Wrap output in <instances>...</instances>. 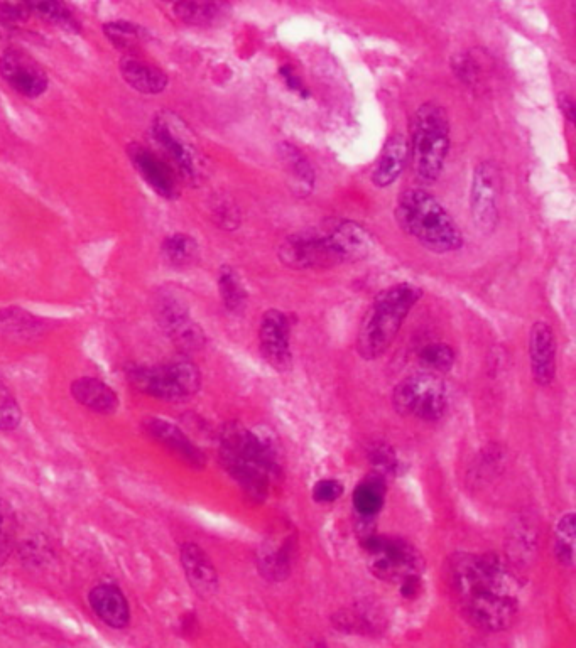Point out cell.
<instances>
[{"instance_id": "44dd1931", "label": "cell", "mask_w": 576, "mask_h": 648, "mask_svg": "<svg viewBox=\"0 0 576 648\" xmlns=\"http://www.w3.org/2000/svg\"><path fill=\"white\" fill-rule=\"evenodd\" d=\"M71 395L78 404L100 416H112L119 409V395L98 378H77L71 384Z\"/></svg>"}, {"instance_id": "ac0fdd59", "label": "cell", "mask_w": 576, "mask_h": 648, "mask_svg": "<svg viewBox=\"0 0 576 648\" xmlns=\"http://www.w3.org/2000/svg\"><path fill=\"white\" fill-rule=\"evenodd\" d=\"M180 561L191 589L200 598H212L218 591V573L202 547L185 542L180 547Z\"/></svg>"}, {"instance_id": "d590c367", "label": "cell", "mask_w": 576, "mask_h": 648, "mask_svg": "<svg viewBox=\"0 0 576 648\" xmlns=\"http://www.w3.org/2000/svg\"><path fill=\"white\" fill-rule=\"evenodd\" d=\"M311 495H313V500L321 505L335 503L343 495V485L333 478H325V480L316 481Z\"/></svg>"}, {"instance_id": "f35d334b", "label": "cell", "mask_w": 576, "mask_h": 648, "mask_svg": "<svg viewBox=\"0 0 576 648\" xmlns=\"http://www.w3.org/2000/svg\"><path fill=\"white\" fill-rule=\"evenodd\" d=\"M281 76H283L286 85H288L293 92L299 93L301 97H308V92H306L303 83H301V80L296 76V73H294L291 66H283V68H281Z\"/></svg>"}, {"instance_id": "8d00e7d4", "label": "cell", "mask_w": 576, "mask_h": 648, "mask_svg": "<svg viewBox=\"0 0 576 648\" xmlns=\"http://www.w3.org/2000/svg\"><path fill=\"white\" fill-rule=\"evenodd\" d=\"M29 4H0V19L7 22L26 21L31 16Z\"/></svg>"}, {"instance_id": "5b68a950", "label": "cell", "mask_w": 576, "mask_h": 648, "mask_svg": "<svg viewBox=\"0 0 576 648\" xmlns=\"http://www.w3.org/2000/svg\"><path fill=\"white\" fill-rule=\"evenodd\" d=\"M423 297L416 284H396L375 297L369 313L365 314L359 336L357 351L364 360H377L391 348L397 333L403 328L404 319Z\"/></svg>"}, {"instance_id": "8fae6325", "label": "cell", "mask_w": 576, "mask_h": 648, "mask_svg": "<svg viewBox=\"0 0 576 648\" xmlns=\"http://www.w3.org/2000/svg\"><path fill=\"white\" fill-rule=\"evenodd\" d=\"M502 174L492 161L479 162L473 171L470 189V213L480 233H494L499 225Z\"/></svg>"}, {"instance_id": "ab89813d", "label": "cell", "mask_w": 576, "mask_h": 648, "mask_svg": "<svg viewBox=\"0 0 576 648\" xmlns=\"http://www.w3.org/2000/svg\"><path fill=\"white\" fill-rule=\"evenodd\" d=\"M560 105L563 114H565L566 119H568V122H573V120H575V103H573V100H571L568 95H565V93H561Z\"/></svg>"}, {"instance_id": "7a4b0ae2", "label": "cell", "mask_w": 576, "mask_h": 648, "mask_svg": "<svg viewBox=\"0 0 576 648\" xmlns=\"http://www.w3.org/2000/svg\"><path fill=\"white\" fill-rule=\"evenodd\" d=\"M218 454L223 468L252 503L266 500L272 481L283 471L278 441L266 429L254 431L239 422H229L220 432Z\"/></svg>"}, {"instance_id": "4dcf8cb0", "label": "cell", "mask_w": 576, "mask_h": 648, "mask_svg": "<svg viewBox=\"0 0 576 648\" xmlns=\"http://www.w3.org/2000/svg\"><path fill=\"white\" fill-rule=\"evenodd\" d=\"M418 360L424 372L441 375L450 372L455 365V351L445 343H430L419 350Z\"/></svg>"}, {"instance_id": "74e56055", "label": "cell", "mask_w": 576, "mask_h": 648, "mask_svg": "<svg viewBox=\"0 0 576 648\" xmlns=\"http://www.w3.org/2000/svg\"><path fill=\"white\" fill-rule=\"evenodd\" d=\"M397 588L404 600H416L419 594L423 593V576H411V578L404 579L397 584Z\"/></svg>"}, {"instance_id": "603a6c76", "label": "cell", "mask_w": 576, "mask_h": 648, "mask_svg": "<svg viewBox=\"0 0 576 648\" xmlns=\"http://www.w3.org/2000/svg\"><path fill=\"white\" fill-rule=\"evenodd\" d=\"M294 540L291 535L276 544H266L257 554V569L262 578L271 583H281L288 578L293 564Z\"/></svg>"}, {"instance_id": "3957f363", "label": "cell", "mask_w": 576, "mask_h": 648, "mask_svg": "<svg viewBox=\"0 0 576 648\" xmlns=\"http://www.w3.org/2000/svg\"><path fill=\"white\" fill-rule=\"evenodd\" d=\"M372 247L374 240L362 225L342 222L328 232L294 233L281 245L279 259L294 270L330 269L365 259Z\"/></svg>"}, {"instance_id": "ffe728a7", "label": "cell", "mask_w": 576, "mask_h": 648, "mask_svg": "<svg viewBox=\"0 0 576 648\" xmlns=\"http://www.w3.org/2000/svg\"><path fill=\"white\" fill-rule=\"evenodd\" d=\"M409 162V141L403 134H394L387 139L382 147L381 154L377 157L374 171H372V183L377 188H387L396 183L404 168Z\"/></svg>"}, {"instance_id": "9a60e30c", "label": "cell", "mask_w": 576, "mask_h": 648, "mask_svg": "<svg viewBox=\"0 0 576 648\" xmlns=\"http://www.w3.org/2000/svg\"><path fill=\"white\" fill-rule=\"evenodd\" d=\"M291 326L283 311L269 309L264 313L259 326V348L262 358L278 372H286L291 367Z\"/></svg>"}, {"instance_id": "cb8c5ba5", "label": "cell", "mask_w": 576, "mask_h": 648, "mask_svg": "<svg viewBox=\"0 0 576 648\" xmlns=\"http://www.w3.org/2000/svg\"><path fill=\"white\" fill-rule=\"evenodd\" d=\"M279 157L283 161L284 173L288 179L289 189L294 195L308 196L315 186V171L305 154L298 147L284 142L279 146Z\"/></svg>"}, {"instance_id": "f1b7e54d", "label": "cell", "mask_w": 576, "mask_h": 648, "mask_svg": "<svg viewBox=\"0 0 576 648\" xmlns=\"http://www.w3.org/2000/svg\"><path fill=\"white\" fill-rule=\"evenodd\" d=\"M575 513L568 512L561 517L555 530V557L561 566L575 564Z\"/></svg>"}, {"instance_id": "30bf717a", "label": "cell", "mask_w": 576, "mask_h": 648, "mask_svg": "<svg viewBox=\"0 0 576 648\" xmlns=\"http://www.w3.org/2000/svg\"><path fill=\"white\" fill-rule=\"evenodd\" d=\"M153 135L174 171L178 169L188 179L200 178L202 156L183 120L169 112H161L154 119Z\"/></svg>"}, {"instance_id": "d6986e66", "label": "cell", "mask_w": 576, "mask_h": 648, "mask_svg": "<svg viewBox=\"0 0 576 648\" xmlns=\"http://www.w3.org/2000/svg\"><path fill=\"white\" fill-rule=\"evenodd\" d=\"M88 603L93 613L104 621L105 625L115 630H122L131 623V606L115 584H97L88 594Z\"/></svg>"}, {"instance_id": "484cf974", "label": "cell", "mask_w": 576, "mask_h": 648, "mask_svg": "<svg viewBox=\"0 0 576 648\" xmlns=\"http://www.w3.org/2000/svg\"><path fill=\"white\" fill-rule=\"evenodd\" d=\"M174 16L190 26H212L222 21L230 6L220 2H180L173 7Z\"/></svg>"}, {"instance_id": "f546056e", "label": "cell", "mask_w": 576, "mask_h": 648, "mask_svg": "<svg viewBox=\"0 0 576 648\" xmlns=\"http://www.w3.org/2000/svg\"><path fill=\"white\" fill-rule=\"evenodd\" d=\"M218 291H220L225 308L229 309V311L239 313L244 309L247 292H245L240 277L237 276V272L232 267H222L220 269Z\"/></svg>"}, {"instance_id": "e0dca14e", "label": "cell", "mask_w": 576, "mask_h": 648, "mask_svg": "<svg viewBox=\"0 0 576 648\" xmlns=\"http://www.w3.org/2000/svg\"><path fill=\"white\" fill-rule=\"evenodd\" d=\"M529 360L534 382L543 387L553 384L556 375L555 331L544 321L534 323L529 333Z\"/></svg>"}, {"instance_id": "e575fe53", "label": "cell", "mask_w": 576, "mask_h": 648, "mask_svg": "<svg viewBox=\"0 0 576 648\" xmlns=\"http://www.w3.org/2000/svg\"><path fill=\"white\" fill-rule=\"evenodd\" d=\"M370 463L375 468V475L386 478V475H392L397 470V458L386 444H375L369 454Z\"/></svg>"}, {"instance_id": "60d3db41", "label": "cell", "mask_w": 576, "mask_h": 648, "mask_svg": "<svg viewBox=\"0 0 576 648\" xmlns=\"http://www.w3.org/2000/svg\"><path fill=\"white\" fill-rule=\"evenodd\" d=\"M308 648H327L323 642H313L311 645H308Z\"/></svg>"}, {"instance_id": "7402d4cb", "label": "cell", "mask_w": 576, "mask_h": 648, "mask_svg": "<svg viewBox=\"0 0 576 648\" xmlns=\"http://www.w3.org/2000/svg\"><path fill=\"white\" fill-rule=\"evenodd\" d=\"M120 73L129 87L146 95H158L168 87V75L161 68L136 58L134 54H125L122 58Z\"/></svg>"}, {"instance_id": "836d02e7", "label": "cell", "mask_w": 576, "mask_h": 648, "mask_svg": "<svg viewBox=\"0 0 576 648\" xmlns=\"http://www.w3.org/2000/svg\"><path fill=\"white\" fill-rule=\"evenodd\" d=\"M29 6H31V11L44 17L46 21L66 27V29L78 27L77 21L71 16V12L61 2H34V4H29Z\"/></svg>"}, {"instance_id": "ba28073f", "label": "cell", "mask_w": 576, "mask_h": 648, "mask_svg": "<svg viewBox=\"0 0 576 648\" xmlns=\"http://www.w3.org/2000/svg\"><path fill=\"white\" fill-rule=\"evenodd\" d=\"M362 549L372 576L384 583L399 584L411 576H423V557L408 540L386 535H364Z\"/></svg>"}, {"instance_id": "83f0119b", "label": "cell", "mask_w": 576, "mask_h": 648, "mask_svg": "<svg viewBox=\"0 0 576 648\" xmlns=\"http://www.w3.org/2000/svg\"><path fill=\"white\" fill-rule=\"evenodd\" d=\"M163 257L174 267L190 265L198 257V243L185 233H174L163 242Z\"/></svg>"}, {"instance_id": "6da1fadb", "label": "cell", "mask_w": 576, "mask_h": 648, "mask_svg": "<svg viewBox=\"0 0 576 648\" xmlns=\"http://www.w3.org/2000/svg\"><path fill=\"white\" fill-rule=\"evenodd\" d=\"M448 581L463 616L484 632H504L519 613L521 584L497 554H458L448 566Z\"/></svg>"}, {"instance_id": "d4e9b609", "label": "cell", "mask_w": 576, "mask_h": 648, "mask_svg": "<svg viewBox=\"0 0 576 648\" xmlns=\"http://www.w3.org/2000/svg\"><path fill=\"white\" fill-rule=\"evenodd\" d=\"M384 500H386V478L375 473L360 481L352 493L355 513L365 524L372 522L381 513Z\"/></svg>"}, {"instance_id": "9c48e42d", "label": "cell", "mask_w": 576, "mask_h": 648, "mask_svg": "<svg viewBox=\"0 0 576 648\" xmlns=\"http://www.w3.org/2000/svg\"><path fill=\"white\" fill-rule=\"evenodd\" d=\"M397 414L436 422L448 411V390L440 375L423 372L401 380L392 394Z\"/></svg>"}, {"instance_id": "277c9868", "label": "cell", "mask_w": 576, "mask_h": 648, "mask_svg": "<svg viewBox=\"0 0 576 648\" xmlns=\"http://www.w3.org/2000/svg\"><path fill=\"white\" fill-rule=\"evenodd\" d=\"M396 222L406 235L436 254L455 252L463 245L462 230L445 206L424 189L409 188L397 198Z\"/></svg>"}, {"instance_id": "52a82bcc", "label": "cell", "mask_w": 576, "mask_h": 648, "mask_svg": "<svg viewBox=\"0 0 576 648\" xmlns=\"http://www.w3.org/2000/svg\"><path fill=\"white\" fill-rule=\"evenodd\" d=\"M127 378L134 389L154 399L183 402L198 394L202 373L188 357L171 358L154 367H131Z\"/></svg>"}, {"instance_id": "4fadbf2b", "label": "cell", "mask_w": 576, "mask_h": 648, "mask_svg": "<svg viewBox=\"0 0 576 648\" xmlns=\"http://www.w3.org/2000/svg\"><path fill=\"white\" fill-rule=\"evenodd\" d=\"M156 318L169 338L174 341L181 351L202 350L205 345V333L202 328L190 318L188 309L180 299L173 296H163L156 306Z\"/></svg>"}, {"instance_id": "d6a6232c", "label": "cell", "mask_w": 576, "mask_h": 648, "mask_svg": "<svg viewBox=\"0 0 576 648\" xmlns=\"http://www.w3.org/2000/svg\"><path fill=\"white\" fill-rule=\"evenodd\" d=\"M21 421V405L6 382L0 378V432L14 431L21 426Z\"/></svg>"}, {"instance_id": "5bb4252c", "label": "cell", "mask_w": 576, "mask_h": 648, "mask_svg": "<svg viewBox=\"0 0 576 648\" xmlns=\"http://www.w3.org/2000/svg\"><path fill=\"white\" fill-rule=\"evenodd\" d=\"M142 431L193 470H203L207 466V454L173 422L161 417H146L142 421Z\"/></svg>"}, {"instance_id": "2e32d148", "label": "cell", "mask_w": 576, "mask_h": 648, "mask_svg": "<svg viewBox=\"0 0 576 648\" xmlns=\"http://www.w3.org/2000/svg\"><path fill=\"white\" fill-rule=\"evenodd\" d=\"M129 157L137 173L141 174V178L153 188V191L166 200L178 198L180 195L178 176L173 166L164 157L141 144H132L129 147Z\"/></svg>"}, {"instance_id": "8992f818", "label": "cell", "mask_w": 576, "mask_h": 648, "mask_svg": "<svg viewBox=\"0 0 576 648\" xmlns=\"http://www.w3.org/2000/svg\"><path fill=\"white\" fill-rule=\"evenodd\" d=\"M450 151V119L435 102L423 103L411 120L409 162L421 183H435Z\"/></svg>"}, {"instance_id": "7c38bea8", "label": "cell", "mask_w": 576, "mask_h": 648, "mask_svg": "<svg viewBox=\"0 0 576 648\" xmlns=\"http://www.w3.org/2000/svg\"><path fill=\"white\" fill-rule=\"evenodd\" d=\"M0 75L22 97L38 98L48 90V73L33 56L11 48L0 56Z\"/></svg>"}, {"instance_id": "4316f807", "label": "cell", "mask_w": 576, "mask_h": 648, "mask_svg": "<svg viewBox=\"0 0 576 648\" xmlns=\"http://www.w3.org/2000/svg\"><path fill=\"white\" fill-rule=\"evenodd\" d=\"M104 33L115 48H119L120 51H125L127 54L136 51L147 38L146 31L141 26L124 21L105 24Z\"/></svg>"}, {"instance_id": "1f68e13d", "label": "cell", "mask_w": 576, "mask_h": 648, "mask_svg": "<svg viewBox=\"0 0 576 648\" xmlns=\"http://www.w3.org/2000/svg\"><path fill=\"white\" fill-rule=\"evenodd\" d=\"M17 519L11 503L0 498V567L11 557L16 542Z\"/></svg>"}]
</instances>
